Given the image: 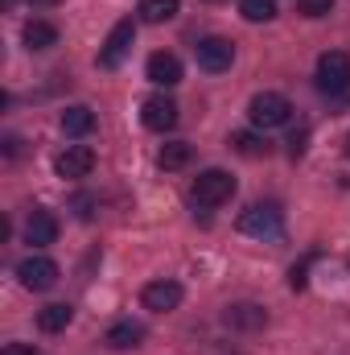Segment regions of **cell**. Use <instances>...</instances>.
<instances>
[{
	"label": "cell",
	"mask_w": 350,
	"mask_h": 355,
	"mask_svg": "<svg viewBox=\"0 0 350 355\" xmlns=\"http://www.w3.org/2000/svg\"><path fill=\"white\" fill-rule=\"evenodd\" d=\"M317 91L330 95V99H342L350 91V54L347 50H326L317 58Z\"/></svg>",
	"instance_id": "1"
},
{
	"label": "cell",
	"mask_w": 350,
	"mask_h": 355,
	"mask_svg": "<svg viewBox=\"0 0 350 355\" xmlns=\"http://www.w3.org/2000/svg\"><path fill=\"white\" fill-rule=\"evenodd\" d=\"M231 194H235V178L227 174V170H202L198 182L190 186V202H194V207H202V211L223 207Z\"/></svg>",
	"instance_id": "2"
},
{
	"label": "cell",
	"mask_w": 350,
	"mask_h": 355,
	"mask_svg": "<svg viewBox=\"0 0 350 355\" xmlns=\"http://www.w3.org/2000/svg\"><path fill=\"white\" fill-rule=\"evenodd\" d=\"M248 120L268 132V128H284L288 120H293V103L280 95V91H260V95H252V103H248Z\"/></svg>",
	"instance_id": "3"
},
{
	"label": "cell",
	"mask_w": 350,
	"mask_h": 355,
	"mask_svg": "<svg viewBox=\"0 0 350 355\" xmlns=\"http://www.w3.org/2000/svg\"><path fill=\"white\" fill-rule=\"evenodd\" d=\"M239 232L256 240H280L284 236V211L276 202H256L239 215Z\"/></svg>",
	"instance_id": "4"
},
{
	"label": "cell",
	"mask_w": 350,
	"mask_h": 355,
	"mask_svg": "<svg viewBox=\"0 0 350 355\" xmlns=\"http://www.w3.org/2000/svg\"><path fill=\"white\" fill-rule=\"evenodd\" d=\"M58 277H62V268L54 265L50 257H25V261L17 265V281H21L25 289H33V293L54 289V285H58Z\"/></svg>",
	"instance_id": "5"
},
{
	"label": "cell",
	"mask_w": 350,
	"mask_h": 355,
	"mask_svg": "<svg viewBox=\"0 0 350 355\" xmlns=\"http://www.w3.org/2000/svg\"><path fill=\"white\" fill-rule=\"evenodd\" d=\"M132 42H136V21L132 17H124V21H116L111 25V33H107V42H103V50H99V67H120L124 62V54L132 50Z\"/></svg>",
	"instance_id": "6"
},
{
	"label": "cell",
	"mask_w": 350,
	"mask_h": 355,
	"mask_svg": "<svg viewBox=\"0 0 350 355\" xmlns=\"http://www.w3.org/2000/svg\"><path fill=\"white\" fill-rule=\"evenodd\" d=\"M95 170V149L91 145H66L58 157H54V174L66 178V182H79Z\"/></svg>",
	"instance_id": "7"
},
{
	"label": "cell",
	"mask_w": 350,
	"mask_h": 355,
	"mask_svg": "<svg viewBox=\"0 0 350 355\" xmlns=\"http://www.w3.org/2000/svg\"><path fill=\"white\" fill-rule=\"evenodd\" d=\"M231 62H235V46L227 37H202L198 42V67L206 75H223V71H231Z\"/></svg>",
	"instance_id": "8"
},
{
	"label": "cell",
	"mask_w": 350,
	"mask_h": 355,
	"mask_svg": "<svg viewBox=\"0 0 350 355\" xmlns=\"http://www.w3.org/2000/svg\"><path fill=\"white\" fill-rule=\"evenodd\" d=\"M140 306L153 310V314H169V310L181 306V285L177 281H149L140 289Z\"/></svg>",
	"instance_id": "9"
},
{
	"label": "cell",
	"mask_w": 350,
	"mask_h": 355,
	"mask_svg": "<svg viewBox=\"0 0 350 355\" xmlns=\"http://www.w3.org/2000/svg\"><path fill=\"white\" fill-rule=\"evenodd\" d=\"M140 120H145V128H153V132H169L177 124V103L169 95H149V99L140 103Z\"/></svg>",
	"instance_id": "10"
},
{
	"label": "cell",
	"mask_w": 350,
	"mask_h": 355,
	"mask_svg": "<svg viewBox=\"0 0 350 355\" xmlns=\"http://www.w3.org/2000/svg\"><path fill=\"white\" fill-rule=\"evenodd\" d=\"M145 75H149V83H157V87H177V83H181V58L157 50V54H149Z\"/></svg>",
	"instance_id": "11"
},
{
	"label": "cell",
	"mask_w": 350,
	"mask_h": 355,
	"mask_svg": "<svg viewBox=\"0 0 350 355\" xmlns=\"http://www.w3.org/2000/svg\"><path fill=\"white\" fill-rule=\"evenodd\" d=\"M223 322L231 331H260V327H268V310L256 306V302H235V306H227Z\"/></svg>",
	"instance_id": "12"
},
{
	"label": "cell",
	"mask_w": 350,
	"mask_h": 355,
	"mask_svg": "<svg viewBox=\"0 0 350 355\" xmlns=\"http://www.w3.org/2000/svg\"><path fill=\"white\" fill-rule=\"evenodd\" d=\"M103 343H107L111 352H132V347H140V343H145V322L120 318V322H111V327H107Z\"/></svg>",
	"instance_id": "13"
},
{
	"label": "cell",
	"mask_w": 350,
	"mask_h": 355,
	"mask_svg": "<svg viewBox=\"0 0 350 355\" xmlns=\"http://www.w3.org/2000/svg\"><path fill=\"white\" fill-rule=\"evenodd\" d=\"M25 240H29L33 248L54 244V240H58V219H54L50 211H33V215H29V223H25Z\"/></svg>",
	"instance_id": "14"
},
{
	"label": "cell",
	"mask_w": 350,
	"mask_h": 355,
	"mask_svg": "<svg viewBox=\"0 0 350 355\" xmlns=\"http://www.w3.org/2000/svg\"><path fill=\"white\" fill-rule=\"evenodd\" d=\"M21 42H25V50H54L58 46V29L50 21H29L21 29Z\"/></svg>",
	"instance_id": "15"
},
{
	"label": "cell",
	"mask_w": 350,
	"mask_h": 355,
	"mask_svg": "<svg viewBox=\"0 0 350 355\" xmlns=\"http://www.w3.org/2000/svg\"><path fill=\"white\" fill-rule=\"evenodd\" d=\"M71 318H75V310H71L66 302H50L46 310H37V327H42L46 335H58V331H66V327H71Z\"/></svg>",
	"instance_id": "16"
},
{
	"label": "cell",
	"mask_w": 350,
	"mask_h": 355,
	"mask_svg": "<svg viewBox=\"0 0 350 355\" xmlns=\"http://www.w3.org/2000/svg\"><path fill=\"white\" fill-rule=\"evenodd\" d=\"M91 128H95V112H91L87 103H71L62 112V132L66 137H87Z\"/></svg>",
	"instance_id": "17"
},
{
	"label": "cell",
	"mask_w": 350,
	"mask_h": 355,
	"mask_svg": "<svg viewBox=\"0 0 350 355\" xmlns=\"http://www.w3.org/2000/svg\"><path fill=\"white\" fill-rule=\"evenodd\" d=\"M177 8H181V0H140V21L145 25H165V21H174Z\"/></svg>",
	"instance_id": "18"
},
{
	"label": "cell",
	"mask_w": 350,
	"mask_h": 355,
	"mask_svg": "<svg viewBox=\"0 0 350 355\" xmlns=\"http://www.w3.org/2000/svg\"><path fill=\"white\" fill-rule=\"evenodd\" d=\"M190 162H194V145H185V141L165 145V149H161V157H157V166H161V170H185Z\"/></svg>",
	"instance_id": "19"
},
{
	"label": "cell",
	"mask_w": 350,
	"mask_h": 355,
	"mask_svg": "<svg viewBox=\"0 0 350 355\" xmlns=\"http://www.w3.org/2000/svg\"><path fill=\"white\" fill-rule=\"evenodd\" d=\"M231 149L243 153V157H264L268 153V141H264L260 132H248L243 128V132H231Z\"/></svg>",
	"instance_id": "20"
},
{
	"label": "cell",
	"mask_w": 350,
	"mask_h": 355,
	"mask_svg": "<svg viewBox=\"0 0 350 355\" xmlns=\"http://www.w3.org/2000/svg\"><path fill=\"white\" fill-rule=\"evenodd\" d=\"M239 12H243V21L260 25V21L276 17V0H239Z\"/></svg>",
	"instance_id": "21"
},
{
	"label": "cell",
	"mask_w": 350,
	"mask_h": 355,
	"mask_svg": "<svg viewBox=\"0 0 350 355\" xmlns=\"http://www.w3.org/2000/svg\"><path fill=\"white\" fill-rule=\"evenodd\" d=\"M334 4H338V0H297V12L309 17V21H322V17L334 12Z\"/></svg>",
	"instance_id": "22"
},
{
	"label": "cell",
	"mask_w": 350,
	"mask_h": 355,
	"mask_svg": "<svg viewBox=\"0 0 350 355\" xmlns=\"http://www.w3.org/2000/svg\"><path fill=\"white\" fill-rule=\"evenodd\" d=\"M4 355H37V352H33L29 343H8V347H4Z\"/></svg>",
	"instance_id": "23"
},
{
	"label": "cell",
	"mask_w": 350,
	"mask_h": 355,
	"mask_svg": "<svg viewBox=\"0 0 350 355\" xmlns=\"http://www.w3.org/2000/svg\"><path fill=\"white\" fill-rule=\"evenodd\" d=\"M33 8H54V4H62V0H29Z\"/></svg>",
	"instance_id": "24"
},
{
	"label": "cell",
	"mask_w": 350,
	"mask_h": 355,
	"mask_svg": "<svg viewBox=\"0 0 350 355\" xmlns=\"http://www.w3.org/2000/svg\"><path fill=\"white\" fill-rule=\"evenodd\" d=\"M342 153H347V157H350V132H347V141H342Z\"/></svg>",
	"instance_id": "25"
}]
</instances>
